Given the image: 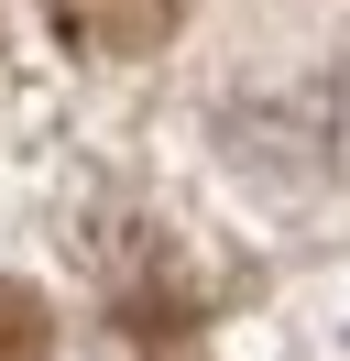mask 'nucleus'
<instances>
[{
    "label": "nucleus",
    "mask_w": 350,
    "mask_h": 361,
    "mask_svg": "<svg viewBox=\"0 0 350 361\" xmlns=\"http://www.w3.org/2000/svg\"><path fill=\"white\" fill-rule=\"evenodd\" d=\"M44 11L77 55H143L175 33V0H44Z\"/></svg>",
    "instance_id": "f257e3e1"
},
{
    "label": "nucleus",
    "mask_w": 350,
    "mask_h": 361,
    "mask_svg": "<svg viewBox=\"0 0 350 361\" xmlns=\"http://www.w3.org/2000/svg\"><path fill=\"white\" fill-rule=\"evenodd\" d=\"M0 361H44V295L0 285Z\"/></svg>",
    "instance_id": "f03ea898"
}]
</instances>
